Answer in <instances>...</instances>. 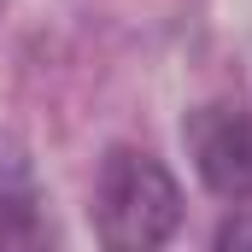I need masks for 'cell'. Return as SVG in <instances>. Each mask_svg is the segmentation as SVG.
Instances as JSON below:
<instances>
[{"label":"cell","mask_w":252,"mask_h":252,"mask_svg":"<svg viewBox=\"0 0 252 252\" xmlns=\"http://www.w3.org/2000/svg\"><path fill=\"white\" fill-rule=\"evenodd\" d=\"M182 217V193H176V176L135 153V147H112L106 164H100V182H94V229L100 241L118 252H141L170 241Z\"/></svg>","instance_id":"6da1fadb"},{"label":"cell","mask_w":252,"mask_h":252,"mask_svg":"<svg viewBox=\"0 0 252 252\" xmlns=\"http://www.w3.org/2000/svg\"><path fill=\"white\" fill-rule=\"evenodd\" d=\"M182 141L193 153L199 182L217 199H252V112L247 106L211 100V106L188 112Z\"/></svg>","instance_id":"7a4b0ae2"},{"label":"cell","mask_w":252,"mask_h":252,"mask_svg":"<svg viewBox=\"0 0 252 252\" xmlns=\"http://www.w3.org/2000/svg\"><path fill=\"white\" fill-rule=\"evenodd\" d=\"M41 235V211H35V176L24 164L18 147H0V247H24Z\"/></svg>","instance_id":"3957f363"},{"label":"cell","mask_w":252,"mask_h":252,"mask_svg":"<svg viewBox=\"0 0 252 252\" xmlns=\"http://www.w3.org/2000/svg\"><path fill=\"white\" fill-rule=\"evenodd\" d=\"M217 247H252V217H235L217 229Z\"/></svg>","instance_id":"277c9868"}]
</instances>
